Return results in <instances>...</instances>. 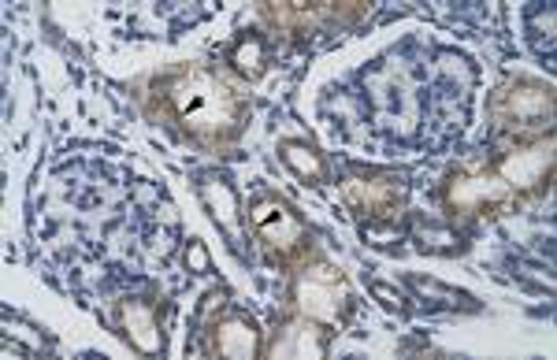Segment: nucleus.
Masks as SVG:
<instances>
[{"mask_svg":"<svg viewBox=\"0 0 557 360\" xmlns=\"http://www.w3.org/2000/svg\"><path fill=\"white\" fill-rule=\"evenodd\" d=\"M249 231H253L260 253L272 268H301L312 257V234L305 227L301 212L278 194H257L249 201Z\"/></svg>","mask_w":557,"mask_h":360,"instance_id":"nucleus-2","label":"nucleus"},{"mask_svg":"<svg viewBox=\"0 0 557 360\" xmlns=\"http://www.w3.org/2000/svg\"><path fill=\"white\" fill-rule=\"evenodd\" d=\"M294 312L317 320L320 327H338L349 312V286L331 264H305L294 272L290 283Z\"/></svg>","mask_w":557,"mask_h":360,"instance_id":"nucleus-5","label":"nucleus"},{"mask_svg":"<svg viewBox=\"0 0 557 360\" xmlns=\"http://www.w3.org/2000/svg\"><path fill=\"white\" fill-rule=\"evenodd\" d=\"M443 204L457 220H480V215H498L513 209L517 197L494 175L491 164H461L450 167L443 178Z\"/></svg>","mask_w":557,"mask_h":360,"instance_id":"nucleus-4","label":"nucleus"},{"mask_svg":"<svg viewBox=\"0 0 557 360\" xmlns=\"http://www.w3.org/2000/svg\"><path fill=\"white\" fill-rule=\"evenodd\" d=\"M152 115L205 149H231L249 123V101L209 67L183 64L152 83Z\"/></svg>","mask_w":557,"mask_h":360,"instance_id":"nucleus-1","label":"nucleus"},{"mask_svg":"<svg viewBox=\"0 0 557 360\" xmlns=\"http://www.w3.org/2000/svg\"><path fill=\"white\" fill-rule=\"evenodd\" d=\"M343 201L357 220L386 223L406 204V186L394 178H349L343 183Z\"/></svg>","mask_w":557,"mask_h":360,"instance_id":"nucleus-9","label":"nucleus"},{"mask_svg":"<svg viewBox=\"0 0 557 360\" xmlns=\"http://www.w3.org/2000/svg\"><path fill=\"white\" fill-rule=\"evenodd\" d=\"M264 353L272 360H320L327 353V338H323L317 320L294 312L290 320H283L275 327V335L264 346Z\"/></svg>","mask_w":557,"mask_h":360,"instance_id":"nucleus-10","label":"nucleus"},{"mask_svg":"<svg viewBox=\"0 0 557 360\" xmlns=\"http://www.w3.org/2000/svg\"><path fill=\"white\" fill-rule=\"evenodd\" d=\"M557 94L543 78H509L491 94V123L513 141H532L554 134Z\"/></svg>","mask_w":557,"mask_h":360,"instance_id":"nucleus-3","label":"nucleus"},{"mask_svg":"<svg viewBox=\"0 0 557 360\" xmlns=\"http://www.w3.org/2000/svg\"><path fill=\"white\" fill-rule=\"evenodd\" d=\"M123 316V335H127L141 353H157L160 349V331H157V320H152V309L149 305H138V301H127L120 309Z\"/></svg>","mask_w":557,"mask_h":360,"instance_id":"nucleus-11","label":"nucleus"},{"mask_svg":"<svg viewBox=\"0 0 557 360\" xmlns=\"http://www.w3.org/2000/svg\"><path fill=\"white\" fill-rule=\"evenodd\" d=\"M278 157H283L286 164L298 171L301 178H309L312 186H320L323 178H327V164H323V157L309 146V141H298V138L278 141Z\"/></svg>","mask_w":557,"mask_h":360,"instance_id":"nucleus-12","label":"nucleus"},{"mask_svg":"<svg viewBox=\"0 0 557 360\" xmlns=\"http://www.w3.org/2000/svg\"><path fill=\"white\" fill-rule=\"evenodd\" d=\"M205 353L227 357V360H253L264 353L260 327L246 312H223L205 327Z\"/></svg>","mask_w":557,"mask_h":360,"instance_id":"nucleus-8","label":"nucleus"},{"mask_svg":"<svg viewBox=\"0 0 557 360\" xmlns=\"http://www.w3.org/2000/svg\"><path fill=\"white\" fill-rule=\"evenodd\" d=\"M235 64L242 75H249V78H257L260 71H264V64H260V41H242L238 49H235Z\"/></svg>","mask_w":557,"mask_h":360,"instance_id":"nucleus-13","label":"nucleus"},{"mask_svg":"<svg viewBox=\"0 0 557 360\" xmlns=\"http://www.w3.org/2000/svg\"><path fill=\"white\" fill-rule=\"evenodd\" d=\"M494 175L513 190L517 201H539L554 183V134L532 141H517L502 157L491 160Z\"/></svg>","mask_w":557,"mask_h":360,"instance_id":"nucleus-6","label":"nucleus"},{"mask_svg":"<svg viewBox=\"0 0 557 360\" xmlns=\"http://www.w3.org/2000/svg\"><path fill=\"white\" fill-rule=\"evenodd\" d=\"M364 15V0H286V4H275L268 0L264 4V20L278 26V30H320V26L331 23H354Z\"/></svg>","mask_w":557,"mask_h":360,"instance_id":"nucleus-7","label":"nucleus"}]
</instances>
